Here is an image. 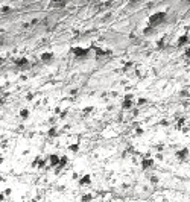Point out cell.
<instances>
[{
	"instance_id": "obj_30",
	"label": "cell",
	"mask_w": 190,
	"mask_h": 202,
	"mask_svg": "<svg viewBox=\"0 0 190 202\" xmlns=\"http://www.w3.org/2000/svg\"><path fill=\"white\" fill-rule=\"evenodd\" d=\"M181 131H182V134H184V135H187V134H188V131H190V129H188V128L185 126V128H182Z\"/></svg>"
},
{
	"instance_id": "obj_4",
	"label": "cell",
	"mask_w": 190,
	"mask_h": 202,
	"mask_svg": "<svg viewBox=\"0 0 190 202\" xmlns=\"http://www.w3.org/2000/svg\"><path fill=\"white\" fill-rule=\"evenodd\" d=\"M72 52L76 58H85L90 53V49H84V47H72Z\"/></svg>"
},
{
	"instance_id": "obj_5",
	"label": "cell",
	"mask_w": 190,
	"mask_h": 202,
	"mask_svg": "<svg viewBox=\"0 0 190 202\" xmlns=\"http://www.w3.org/2000/svg\"><path fill=\"white\" fill-rule=\"evenodd\" d=\"M154 164H155V160L154 158H149V156L141 158V161H140V166H141V169H143V170H148V169L154 167Z\"/></svg>"
},
{
	"instance_id": "obj_35",
	"label": "cell",
	"mask_w": 190,
	"mask_h": 202,
	"mask_svg": "<svg viewBox=\"0 0 190 202\" xmlns=\"http://www.w3.org/2000/svg\"><path fill=\"white\" fill-rule=\"evenodd\" d=\"M37 23H38V20H37V18H34V20L31 21V25H32V26H34V25H37Z\"/></svg>"
},
{
	"instance_id": "obj_7",
	"label": "cell",
	"mask_w": 190,
	"mask_h": 202,
	"mask_svg": "<svg viewBox=\"0 0 190 202\" xmlns=\"http://www.w3.org/2000/svg\"><path fill=\"white\" fill-rule=\"evenodd\" d=\"M47 163H49L50 167H56L58 163H59V155L58 153H50L49 156H47Z\"/></svg>"
},
{
	"instance_id": "obj_22",
	"label": "cell",
	"mask_w": 190,
	"mask_h": 202,
	"mask_svg": "<svg viewBox=\"0 0 190 202\" xmlns=\"http://www.w3.org/2000/svg\"><path fill=\"white\" fill-rule=\"evenodd\" d=\"M2 193H3V196H5V198H8V196H11V195H12V189H11V187H8V189H5Z\"/></svg>"
},
{
	"instance_id": "obj_15",
	"label": "cell",
	"mask_w": 190,
	"mask_h": 202,
	"mask_svg": "<svg viewBox=\"0 0 190 202\" xmlns=\"http://www.w3.org/2000/svg\"><path fill=\"white\" fill-rule=\"evenodd\" d=\"M93 198H94V196H93L91 193H84V195L81 196V202H91Z\"/></svg>"
},
{
	"instance_id": "obj_29",
	"label": "cell",
	"mask_w": 190,
	"mask_h": 202,
	"mask_svg": "<svg viewBox=\"0 0 190 202\" xmlns=\"http://www.w3.org/2000/svg\"><path fill=\"white\" fill-rule=\"evenodd\" d=\"M160 125H161V126H169V122H167V120H161Z\"/></svg>"
},
{
	"instance_id": "obj_20",
	"label": "cell",
	"mask_w": 190,
	"mask_h": 202,
	"mask_svg": "<svg viewBox=\"0 0 190 202\" xmlns=\"http://www.w3.org/2000/svg\"><path fill=\"white\" fill-rule=\"evenodd\" d=\"M0 11H2V14H9V12L12 11V8H11L9 5H5V6L0 8Z\"/></svg>"
},
{
	"instance_id": "obj_23",
	"label": "cell",
	"mask_w": 190,
	"mask_h": 202,
	"mask_svg": "<svg viewBox=\"0 0 190 202\" xmlns=\"http://www.w3.org/2000/svg\"><path fill=\"white\" fill-rule=\"evenodd\" d=\"M93 109H94V106H85V108H84V111H82V114H90Z\"/></svg>"
},
{
	"instance_id": "obj_3",
	"label": "cell",
	"mask_w": 190,
	"mask_h": 202,
	"mask_svg": "<svg viewBox=\"0 0 190 202\" xmlns=\"http://www.w3.org/2000/svg\"><path fill=\"white\" fill-rule=\"evenodd\" d=\"M188 153H190L188 147H181L179 150H176V153H175V158H176L178 161H185V160L188 158Z\"/></svg>"
},
{
	"instance_id": "obj_33",
	"label": "cell",
	"mask_w": 190,
	"mask_h": 202,
	"mask_svg": "<svg viewBox=\"0 0 190 202\" xmlns=\"http://www.w3.org/2000/svg\"><path fill=\"white\" fill-rule=\"evenodd\" d=\"M184 55H185L187 58H190V47H188V49H185V53H184Z\"/></svg>"
},
{
	"instance_id": "obj_27",
	"label": "cell",
	"mask_w": 190,
	"mask_h": 202,
	"mask_svg": "<svg viewBox=\"0 0 190 202\" xmlns=\"http://www.w3.org/2000/svg\"><path fill=\"white\" fill-rule=\"evenodd\" d=\"M155 160L157 161H163L164 160V155L163 153H155Z\"/></svg>"
},
{
	"instance_id": "obj_24",
	"label": "cell",
	"mask_w": 190,
	"mask_h": 202,
	"mask_svg": "<svg viewBox=\"0 0 190 202\" xmlns=\"http://www.w3.org/2000/svg\"><path fill=\"white\" fill-rule=\"evenodd\" d=\"M143 134H145V129L143 128H135V135H143Z\"/></svg>"
},
{
	"instance_id": "obj_31",
	"label": "cell",
	"mask_w": 190,
	"mask_h": 202,
	"mask_svg": "<svg viewBox=\"0 0 190 202\" xmlns=\"http://www.w3.org/2000/svg\"><path fill=\"white\" fill-rule=\"evenodd\" d=\"M111 18V12H107L105 15H104V20H110Z\"/></svg>"
},
{
	"instance_id": "obj_10",
	"label": "cell",
	"mask_w": 190,
	"mask_h": 202,
	"mask_svg": "<svg viewBox=\"0 0 190 202\" xmlns=\"http://www.w3.org/2000/svg\"><path fill=\"white\" fill-rule=\"evenodd\" d=\"M18 116H20L21 120H28V119L31 117V109H29V108H21L20 113H18Z\"/></svg>"
},
{
	"instance_id": "obj_34",
	"label": "cell",
	"mask_w": 190,
	"mask_h": 202,
	"mask_svg": "<svg viewBox=\"0 0 190 202\" xmlns=\"http://www.w3.org/2000/svg\"><path fill=\"white\" fill-rule=\"evenodd\" d=\"M5 199H6V198H5V196H3V193H2V192H0V202H3V201H5Z\"/></svg>"
},
{
	"instance_id": "obj_21",
	"label": "cell",
	"mask_w": 190,
	"mask_h": 202,
	"mask_svg": "<svg viewBox=\"0 0 190 202\" xmlns=\"http://www.w3.org/2000/svg\"><path fill=\"white\" fill-rule=\"evenodd\" d=\"M146 103H148V99H146V97H138V99H137V105H138V106H143V105H146Z\"/></svg>"
},
{
	"instance_id": "obj_12",
	"label": "cell",
	"mask_w": 190,
	"mask_h": 202,
	"mask_svg": "<svg viewBox=\"0 0 190 202\" xmlns=\"http://www.w3.org/2000/svg\"><path fill=\"white\" fill-rule=\"evenodd\" d=\"M40 59H41L43 62H50V61L53 59V53H52V52H43V53L40 55Z\"/></svg>"
},
{
	"instance_id": "obj_18",
	"label": "cell",
	"mask_w": 190,
	"mask_h": 202,
	"mask_svg": "<svg viewBox=\"0 0 190 202\" xmlns=\"http://www.w3.org/2000/svg\"><path fill=\"white\" fill-rule=\"evenodd\" d=\"M132 67H134V62H132V61H126V62L123 64V69H122V70H123V72H128V70L132 69Z\"/></svg>"
},
{
	"instance_id": "obj_32",
	"label": "cell",
	"mask_w": 190,
	"mask_h": 202,
	"mask_svg": "<svg viewBox=\"0 0 190 202\" xmlns=\"http://www.w3.org/2000/svg\"><path fill=\"white\" fill-rule=\"evenodd\" d=\"M151 32H152V28H151V26H149V28H146V29L143 31V34H151Z\"/></svg>"
},
{
	"instance_id": "obj_1",
	"label": "cell",
	"mask_w": 190,
	"mask_h": 202,
	"mask_svg": "<svg viewBox=\"0 0 190 202\" xmlns=\"http://www.w3.org/2000/svg\"><path fill=\"white\" fill-rule=\"evenodd\" d=\"M166 17H167V14H166L164 11H160V12H155L149 17V26L151 28H155L158 25H161L163 21L166 20Z\"/></svg>"
},
{
	"instance_id": "obj_13",
	"label": "cell",
	"mask_w": 190,
	"mask_h": 202,
	"mask_svg": "<svg viewBox=\"0 0 190 202\" xmlns=\"http://www.w3.org/2000/svg\"><path fill=\"white\" fill-rule=\"evenodd\" d=\"M58 135H59V131H58V128H56V126L49 128V131H47V137H50V138H56Z\"/></svg>"
},
{
	"instance_id": "obj_11",
	"label": "cell",
	"mask_w": 190,
	"mask_h": 202,
	"mask_svg": "<svg viewBox=\"0 0 190 202\" xmlns=\"http://www.w3.org/2000/svg\"><path fill=\"white\" fill-rule=\"evenodd\" d=\"M120 106H122V109H125V111H126V109H131V108L134 106V99H125V97H123Z\"/></svg>"
},
{
	"instance_id": "obj_26",
	"label": "cell",
	"mask_w": 190,
	"mask_h": 202,
	"mask_svg": "<svg viewBox=\"0 0 190 202\" xmlns=\"http://www.w3.org/2000/svg\"><path fill=\"white\" fill-rule=\"evenodd\" d=\"M34 97H35V94H34V93H28V94H26V100H28V102H32V100H34Z\"/></svg>"
},
{
	"instance_id": "obj_25",
	"label": "cell",
	"mask_w": 190,
	"mask_h": 202,
	"mask_svg": "<svg viewBox=\"0 0 190 202\" xmlns=\"http://www.w3.org/2000/svg\"><path fill=\"white\" fill-rule=\"evenodd\" d=\"M179 97H190V93L187 90H182V91H179Z\"/></svg>"
},
{
	"instance_id": "obj_9",
	"label": "cell",
	"mask_w": 190,
	"mask_h": 202,
	"mask_svg": "<svg viewBox=\"0 0 190 202\" xmlns=\"http://www.w3.org/2000/svg\"><path fill=\"white\" fill-rule=\"evenodd\" d=\"M188 43H190V37H188L187 34H184V35H181V37L178 38L176 46H178V47H184L185 44H188Z\"/></svg>"
},
{
	"instance_id": "obj_8",
	"label": "cell",
	"mask_w": 190,
	"mask_h": 202,
	"mask_svg": "<svg viewBox=\"0 0 190 202\" xmlns=\"http://www.w3.org/2000/svg\"><path fill=\"white\" fill-rule=\"evenodd\" d=\"M67 163H68V158L65 155H62V156H59V163H58V166L55 167V173H59L65 166H67Z\"/></svg>"
},
{
	"instance_id": "obj_2",
	"label": "cell",
	"mask_w": 190,
	"mask_h": 202,
	"mask_svg": "<svg viewBox=\"0 0 190 202\" xmlns=\"http://www.w3.org/2000/svg\"><path fill=\"white\" fill-rule=\"evenodd\" d=\"M14 64H15V67H18V69H28V67L31 65V62H29V59L26 58V56H20V58H15L14 59Z\"/></svg>"
},
{
	"instance_id": "obj_19",
	"label": "cell",
	"mask_w": 190,
	"mask_h": 202,
	"mask_svg": "<svg viewBox=\"0 0 190 202\" xmlns=\"http://www.w3.org/2000/svg\"><path fill=\"white\" fill-rule=\"evenodd\" d=\"M149 181H151V184H152V186H157V184L160 183V178H158L157 175H152V176L149 178Z\"/></svg>"
},
{
	"instance_id": "obj_28",
	"label": "cell",
	"mask_w": 190,
	"mask_h": 202,
	"mask_svg": "<svg viewBox=\"0 0 190 202\" xmlns=\"http://www.w3.org/2000/svg\"><path fill=\"white\" fill-rule=\"evenodd\" d=\"M40 158H41V156H35V160L32 161V167H37V164H38V161H40Z\"/></svg>"
},
{
	"instance_id": "obj_16",
	"label": "cell",
	"mask_w": 190,
	"mask_h": 202,
	"mask_svg": "<svg viewBox=\"0 0 190 202\" xmlns=\"http://www.w3.org/2000/svg\"><path fill=\"white\" fill-rule=\"evenodd\" d=\"M184 123H185V119H184V117H181V119H178V120H176V123H175V128H176L178 131H181V129L184 128Z\"/></svg>"
},
{
	"instance_id": "obj_37",
	"label": "cell",
	"mask_w": 190,
	"mask_h": 202,
	"mask_svg": "<svg viewBox=\"0 0 190 202\" xmlns=\"http://www.w3.org/2000/svg\"><path fill=\"white\" fill-rule=\"evenodd\" d=\"M3 64H5V59H3V58H0V65H3Z\"/></svg>"
},
{
	"instance_id": "obj_14",
	"label": "cell",
	"mask_w": 190,
	"mask_h": 202,
	"mask_svg": "<svg viewBox=\"0 0 190 202\" xmlns=\"http://www.w3.org/2000/svg\"><path fill=\"white\" fill-rule=\"evenodd\" d=\"M94 49V53H96V56L98 58H101V56H107V55H111V50H102L101 47H93Z\"/></svg>"
},
{
	"instance_id": "obj_36",
	"label": "cell",
	"mask_w": 190,
	"mask_h": 202,
	"mask_svg": "<svg viewBox=\"0 0 190 202\" xmlns=\"http://www.w3.org/2000/svg\"><path fill=\"white\" fill-rule=\"evenodd\" d=\"M157 150H163V144H157Z\"/></svg>"
},
{
	"instance_id": "obj_17",
	"label": "cell",
	"mask_w": 190,
	"mask_h": 202,
	"mask_svg": "<svg viewBox=\"0 0 190 202\" xmlns=\"http://www.w3.org/2000/svg\"><path fill=\"white\" fill-rule=\"evenodd\" d=\"M68 150H70V152H73V153H78V152H79V143H73V144H70V146H68Z\"/></svg>"
},
{
	"instance_id": "obj_6",
	"label": "cell",
	"mask_w": 190,
	"mask_h": 202,
	"mask_svg": "<svg viewBox=\"0 0 190 202\" xmlns=\"http://www.w3.org/2000/svg\"><path fill=\"white\" fill-rule=\"evenodd\" d=\"M78 184H79L81 187H88V186L91 184V175H90V173L82 175V176L78 179Z\"/></svg>"
}]
</instances>
